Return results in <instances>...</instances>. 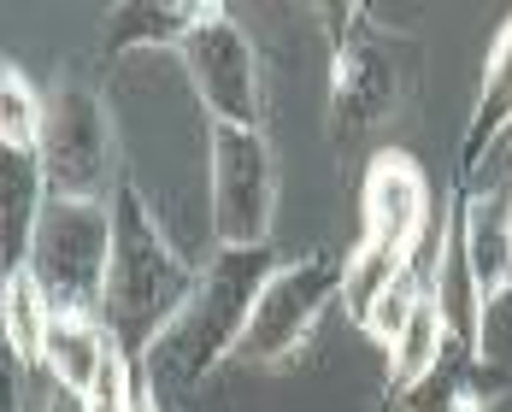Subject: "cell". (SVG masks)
Segmentation results:
<instances>
[{
    "instance_id": "6da1fadb",
    "label": "cell",
    "mask_w": 512,
    "mask_h": 412,
    "mask_svg": "<svg viewBox=\"0 0 512 412\" xmlns=\"http://www.w3.org/2000/svg\"><path fill=\"white\" fill-rule=\"evenodd\" d=\"M448 195L430 189V171L407 148H383L365 165V189H359V242L342 259V312L365 330V318L377 307V295L407 271L418 248L430 242V230L442 224Z\"/></svg>"
},
{
    "instance_id": "7a4b0ae2",
    "label": "cell",
    "mask_w": 512,
    "mask_h": 412,
    "mask_svg": "<svg viewBox=\"0 0 512 412\" xmlns=\"http://www.w3.org/2000/svg\"><path fill=\"white\" fill-rule=\"evenodd\" d=\"M277 265L283 259L271 254V248H218L201 265L195 295L183 301V312L165 324V336L136 365L154 377L165 395L206 383L224 360H236V348L248 336V318H254L259 295H265V283H271Z\"/></svg>"
},
{
    "instance_id": "3957f363",
    "label": "cell",
    "mask_w": 512,
    "mask_h": 412,
    "mask_svg": "<svg viewBox=\"0 0 512 412\" xmlns=\"http://www.w3.org/2000/svg\"><path fill=\"white\" fill-rule=\"evenodd\" d=\"M201 265L177 254V242L159 230V218L142 206V195L124 183L112 201V265H106L101 324L124 342L130 360H142L165 336V324L195 295Z\"/></svg>"
},
{
    "instance_id": "277c9868",
    "label": "cell",
    "mask_w": 512,
    "mask_h": 412,
    "mask_svg": "<svg viewBox=\"0 0 512 412\" xmlns=\"http://www.w3.org/2000/svg\"><path fill=\"white\" fill-rule=\"evenodd\" d=\"M330 36V136H365L395 118L412 89V42L371 18V6H324Z\"/></svg>"
},
{
    "instance_id": "5b68a950",
    "label": "cell",
    "mask_w": 512,
    "mask_h": 412,
    "mask_svg": "<svg viewBox=\"0 0 512 412\" xmlns=\"http://www.w3.org/2000/svg\"><path fill=\"white\" fill-rule=\"evenodd\" d=\"M106 265H112V206L48 195L42 224H36V242H30V259H24V271L36 277L42 301L53 312L101 318Z\"/></svg>"
},
{
    "instance_id": "8992f818",
    "label": "cell",
    "mask_w": 512,
    "mask_h": 412,
    "mask_svg": "<svg viewBox=\"0 0 512 412\" xmlns=\"http://www.w3.org/2000/svg\"><path fill=\"white\" fill-rule=\"evenodd\" d=\"M42 171H48V195H59V201H118V189H124L118 183V142H112V118H106L101 95L89 83H59L48 95Z\"/></svg>"
},
{
    "instance_id": "52a82bcc",
    "label": "cell",
    "mask_w": 512,
    "mask_h": 412,
    "mask_svg": "<svg viewBox=\"0 0 512 412\" xmlns=\"http://www.w3.org/2000/svg\"><path fill=\"white\" fill-rule=\"evenodd\" d=\"M177 65L206 106L212 124H242L265 130V71H259L254 36L230 18V6H206V18L177 42Z\"/></svg>"
},
{
    "instance_id": "ba28073f",
    "label": "cell",
    "mask_w": 512,
    "mask_h": 412,
    "mask_svg": "<svg viewBox=\"0 0 512 412\" xmlns=\"http://www.w3.org/2000/svg\"><path fill=\"white\" fill-rule=\"evenodd\" d=\"M336 301H342V259H330V254L283 259L271 271L265 295H259L254 318H248V336H242L236 360L265 365V371L301 360L307 342L318 336V324H324V312Z\"/></svg>"
},
{
    "instance_id": "9c48e42d",
    "label": "cell",
    "mask_w": 512,
    "mask_h": 412,
    "mask_svg": "<svg viewBox=\"0 0 512 412\" xmlns=\"http://www.w3.org/2000/svg\"><path fill=\"white\" fill-rule=\"evenodd\" d=\"M206 183H212V236H218V248H271L277 159H271L265 130L212 124Z\"/></svg>"
},
{
    "instance_id": "30bf717a",
    "label": "cell",
    "mask_w": 512,
    "mask_h": 412,
    "mask_svg": "<svg viewBox=\"0 0 512 412\" xmlns=\"http://www.w3.org/2000/svg\"><path fill=\"white\" fill-rule=\"evenodd\" d=\"M460 248L483 318L512 295V201L507 189H460Z\"/></svg>"
},
{
    "instance_id": "8fae6325",
    "label": "cell",
    "mask_w": 512,
    "mask_h": 412,
    "mask_svg": "<svg viewBox=\"0 0 512 412\" xmlns=\"http://www.w3.org/2000/svg\"><path fill=\"white\" fill-rule=\"evenodd\" d=\"M512 401V383L501 365H489L483 354H471V348H454V342H442V360L436 371L401 395V407L407 412H495Z\"/></svg>"
},
{
    "instance_id": "7c38bea8",
    "label": "cell",
    "mask_w": 512,
    "mask_h": 412,
    "mask_svg": "<svg viewBox=\"0 0 512 412\" xmlns=\"http://www.w3.org/2000/svg\"><path fill=\"white\" fill-rule=\"evenodd\" d=\"M512 136V18L495 30V42L483 53V83H477V106L465 118L460 136V189L477 177V165L495 154Z\"/></svg>"
},
{
    "instance_id": "4fadbf2b",
    "label": "cell",
    "mask_w": 512,
    "mask_h": 412,
    "mask_svg": "<svg viewBox=\"0 0 512 412\" xmlns=\"http://www.w3.org/2000/svg\"><path fill=\"white\" fill-rule=\"evenodd\" d=\"M0 248H6V271H24L42 206H48V171L36 148H0Z\"/></svg>"
},
{
    "instance_id": "5bb4252c",
    "label": "cell",
    "mask_w": 512,
    "mask_h": 412,
    "mask_svg": "<svg viewBox=\"0 0 512 412\" xmlns=\"http://www.w3.org/2000/svg\"><path fill=\"white\" fill-rule=\"evenodd\" d=\"M112 342H118V336L106 330L101 318L53 312V318H48V342H42V371H48L65 395H77V401H83V395H89V383L101 377Z\"/></svg>"
},
{
    "instance_id": "9a60e30c",
    "label": "cell",
    "mask_w": 512,
    "mask_h": 412,
    "mask_svg": "<svg viewBox=\"0 0 512 412\" xmlns=\"http://www.w3.org/2000/svg\"><path fill=\"white\" fill-rule=\"evenodd\" d=\"M212 0H124L106 18V65H118L130 48H171L206 18Z\"/></svg>"
},
{
    "instance_id": "2e32d148",
    "label": "cell",
    "mask_w": 512,
    "mask_h": 412,
    "mask_svg": "<svg viewBox=\"0 0 512 412\" xmlns=\"http://www.w3.org/2000/svg\"><path fill=\"white\" fill-rule=\"evenodd\" d=\"M6 295H0V318H6V354L18 371H42V342H48V318L53 307L42 301V289H36V277L30 271H6V283H0Z\"/></svg>"
},
{
    "instance_id": "e0dca14e",
    "label": "cell",
    "mask_w": 512,
    "mask_h": 412,
    "mask_svg": "<svg viewBox=\"0 0 512 412\" xmlns=\"http://www.w3.org/2000/svg\"><path fill=\"white\" fill-rule=\"evenodd\" d=\"M442 342H448V336H442V312H436V295H430V301H418V312L401 324V336L389 342V401L412 395V389L436 371Z\"/></svg>"
},
{
    "instance_id": "ac0fdd59",
    "label": "cell",
    "mask_w": 512,
    "mask_h": 412,
    "mask_svg": "<svg viewBox=\"0 0 512 412\" xmlns=\"http://www.w3.org/2000/svg\"><path fill=\"white\" fill-rule=\"evenodd\" d=\"M42 130H48V95H36V83L6 59L0 65V148L42 154Z\"/></svg>"
},
{
    "instance_id": "d6986e66",
    "label": "cell",
    "mask_w": 512,
    "mask_h": 412,
    "mask_svg": "<svg viewBox=\"0 0 512 412\" xmlns=\"http://www.w3.org/2000/svg\"><path fill=\"white\" fill-rule=\"evenodd\" d=\"M377 412H407V407H401V401H389V395H383V407H377Z\"/></svg>"
},
{
    "instance_id": "ffe728a7",
    "label": "cell",
    "mask_w": 512,
    "mask_h": 412,
    "mask_svg": "<svg viewBox=\"0 0 512 412\" xmlns=\"http://www.w3.org/2000/svg\"><path fill=\"white\" fill-rule=\"evenodd\" d=\"M501 189H507V201H512V171H507V183H501Z\"/></svg>"
},
{
    "instance_id": "44dd1931",
    "label": "cell",
    "mask_w": 512,
    "mask_h": 412,
    "mask_svg": "<svg viewBox=\"0 0 512 412\" xmlns=\"http://www.w3.org/2000/svg\"><path fill=\"white\" fill-rule=\"evenodd\" d=\"M495 412H512V401H507V407H495Z\"/></svg>"
}]
</instances>
